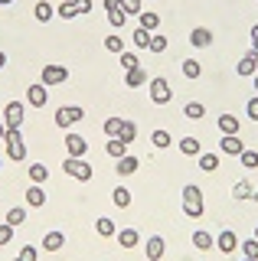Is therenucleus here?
Instances as JSON below:
<instances>
[{
	"instance_id": "c03bdc74",
	"label": "nucleus",
	"mask_w": 258,
	"mask_h": 261,
	"mask_svg": "<svg viewBox=\"0 0 258 261\" xmlns=\"http://www.w3.org/2000/svg\"><path fill=\"white\" fill-rule=\"evenodd\" d=\"M183 212H187L190 219H199L206 212V206H203V202H183Z\"/></svg>"
},
{
	"instance_id": "aec40b11",
	"label": "nucleus",
	"mask_w": 258,
	"mask_h": 261,
	"mask_svg": "<svg viewBox=\"0 0 258 261\" xmlns=\"http://www.w3.org/2000/svg\"><path fill=\"white\" fill-rule=\"evenodd\" d=\"M147 72H144V69H131V72H124V85L127 88H141V85H147Z\"/></svg>"
},
{
	"instance_id": "13d9d810",
	"label": "nucleus",
	"mask_w": 258,
	"mask_h": 261,
	"mask_svg": "<svg viewBox=\"0 0 258 261\" xmlns=\"http://www.w3.org/2000/svg\"><path fill=\"white\" fill-rule=\"evenodd\" d=\"M252 199H255V202H258V190H255V196H252Z\"/></svg>"
},
{
	"instance_id": "8fccbe9b",
	"label": "nucleus",
	"mask_w": 258,
	"mask_h": 261,
	"mask_svg": "<svg viewBox=\"0 0 258 261\" xmlns=\"http://www.w3.org/2000/svg\"><path fill=\"white\" fill-rule=\"evenodd\" d=\"M10 239H13V225H0V245H10Z\"/></svg>"
},
{
	"instance_id": "ea45409f",
	"label": "nucleus",
	"mask_w": 258,
	"mask_h": 261,
	"mask_svg": "<svg viewBox=\"0 0 258 261\" xmlns=\"http://www.w3.org/2000/svg\"><path fill=\"white\" fill-rule=\"evenodd\" d=\"M150 36H154L150 30L138 27V30H134V46H138V49H147V46H150Z\"/></svg>"
},
{
	"instance_id": "9b49d317",
	"label": "nucleus",
	"mask_w": 258,
	"mask_h": 261,
	"mask_svg": "<svg viewBox=\"0 0 258 261\" xmlns=\"http://www.w3.org/2000/svg\"><path fill=\"white\" fill-rule=\"evenodd\" d=\"M190 43H193V49L213 46V30H209V27H193L190 30Z\"/></svg>"
},
{
	"instance_id": "052dcab7",
	"label": "nucleus",
	"mask_w": 258,
	"mask_h": 261,
	"mask_svg": "<svg viewBox=\"0 0 258 261\" xmlns=\"http://www.w3.org/2000/svg\"><path fill=\"white\" fill-rule=\"evenodd\" d=\"M242 261H255V258H242Z\"/></svg>"
},
{
	"instance_id": "f704fd0d",
	"label": "nucleus",
	"mask_w": 258,
	"mask_h": 261,
	"mask_svg": "<svg viewBox=\"0 0 258 261\" xmlns=\"http://www.w3.org/2000/svg\"><path fill=\"white\" fill-rule=\"evenodd\" d=\"M134 137H138V124H134V121H124V124H121V141L131 147Z\"/></svg>"
},
{
	"instance_id": "58836bf2",
	"label": "nucleus",
	"mask_w": 258,
	"mask_h": 261,
	"mask_svg": "<svg viewBox=\"0 0 258 261\" xmlns=\"http://www.w3.org/2000/svg\"><path fill=\"white\" fill-rule=\"evenodd\" d=\"M23 222H27V209H23V206H17V209L7 212V225L17 228V225H23Z\"/></svg>"
},
{
	"instance_id": "f3484780",
	"label": "nucleus",
	"mask_w": 258,
	"mask_h": 261,
	"mask_svg": "<svg viewBox=\"0 0 258 261\" xmlns=\"http://www.w3.org/2000/svg\"><path fill=\"white\" fill-rule=\"evenodd\" d=\"M138 167H141V160L131 157V153H124V157L118 160V176H134V173H138Z\"/></svg>"
},
{
	"instance_id": "4468645a",
	"label": "nucleus",
	"mask_w": 258,
	"mask_h": 261,
	"mask_svg": "<svg viewBox=\"0 0 258 261\" xmlns=\"http://www.w3.org/2000/svg\"><path fill=\"white\" fill-rule=\"evenodd\" d=\"M118 245H121V248H127V251L138 248V245H141V232H138V228H131V225L121 228V232H118Z\"/></svg>"
},
{
	"instance_id": "393cba45",
	"label": "nucleus",
	"mask_w": 258,
	"mask_h": 261,
	"mask_svg": "<svg viewBox=\"0 0 258 261\" xmlns=\"http://www.w3.org/2000/svg\"><path fill=\"white\" fill-rule=\"evenodd\" d=\"M95 232H98V235H101V239H111V235H118V225H115V222H111V219H108V216H101V219H98V222H95Z\"/></svg>"
},
{
	"instance_id": "f8f14e48",
	"label": "nucleus",
	"mask_w": 258,
	"mask_h": 261,
	"mask_svg": "<svg viewBox=\"0 0 258 261\" xmlns=\"http://www.w3.org/2000/svg\"><path fill=\"white\" fill-rule=\"evenodd\" d=\"M219 150H222V153H229V157H239V153L245 150V144H242V137H239V134H222Z\"/></svg>"
},
{
	"instance_id": "dca6fc26",
	"label": "nucleus",
	"mask_w": 258,
	"mask_h": 261,
	"mask_svg": "<svg viewBox=\"0 0 258 261\" xmlns=\"http://www.w3.org/2000/svg\"><path fill=\"white\" fill-rule=\"evenodd\" d=\"M62 245H66V235L56 232V228L43 235V251H62Z\"/></svg>"
},
{
	"instance_id": "49530a36",
	"label": "nucleus",
	"mask_w": 258,
	"mask_h": 261,
	"mask_svg": "<svg viewBox=\"0 0 258 261\" xmlns=\"http://www.w3.org/2000/svg\"><path fill=\"white\" fill-rule=\"evenodd\" d=\"M150 53H164V49H167V36H160V33H154V36H150Z\"/></svg>"
},
{
	"instance_id": "f03ea898",
	"label": "nucleus",
	"mask_w": 258,
	"mask_h": 261,
	"mask_svg": "<svg viewBox=\"0 0 258 261\" xmlns=\"http://www.w3.org/2000/svg\"><path fill=\"white\" fill-rule=\"evenodd\" d=\"M4 144H7V157H10V160H17V163L27 160V137H23L20 127H7Z\"/></svg>"
},
{
	"instance_id": "37998d69",
	"label": "nucleus",
	"mask_w": 258,
	"mask_h": 261,
	"mask_svg": "<svg viewBox=\"0 0 258 261\" xmlns=\"http://www.w3.org/2000/svg\"><path fill=\"white\" fill-rule=\"evenodd\" d=\"M121 124H124L121 118H108V121H105V134H108V137H121Z\"/></svg>"
},
{
	"instance_id": "2eb2a0df",
	"label": "nucleus",
	"mask_w": 258,
	"mask_h": 261,
	"mask_svg": "<svg viewBox=\"0 0 258 261\" xmlns=\"http://www.w3.org/2000/svg\"><path fill=\"white\" fill-rule=\"evenodd\" d=\"M43 202H46V190H43L39 183H30V186H27V206H30V209H39Z\"/></svg>"
},
{
	"instance_id": "1a4fd4ad",
	"label": "nucleus",
	"mask_w": 258,
	"mask_h": 261,
	"mask_svg": "<svg viewBox=\"0 0 258 261\" xmlns=\"http://www.w3.org/2000/svg\"><path fill=\"white\" fill-rule=\"evenodd\" d=\"M144 255H147V261H160L167 255V239L164 235H150L147 245H144Z\"/></svg>"
},
{
	"instance_id": "412c9836",
	"label": "nucleus",
	"mask_w": 258,
	"mask_h": 261,
	"mask_svg": "<svg viewBox=\"0 0 258 261\" xmlns=\"http://www.w3.org/2000/svg\"><path fill=\"white\" fill-rule=\"evenodd\" d=\"M252 196H255L252 179H239V183L232 186V199H252Z\"/></svg>"
},
{
	"instance_id": "c9c22d12",
	"label": "nucleus",
	"mask_w": 258,
	"mask_h": 261,
	"mask_svg": "<svg viewBox=\"0 0 258 261\" xmlns=\"http://www.w3.org/2000/svg\"><path fill=\"white\" fill-rule=\"evenodd\" d=\"M105 49H108V53H124V39L118 36V33H111V36H105Z\"/></svg>"
},
{
	"instance_id": "4be33fe9",
	"label": "nucleus",
	"mask_w": 258,
	"mask_h": 261,
	"mask_svg": "<svg viewBox=\"0 0 258 261\" xmlns=\"http://www.w3.org/2000/svg\"><path fill=\"white\" fill-rule=\"evenodd\" d=\"M180 153H183V157H199L203 147H199L196 137H183V141H180Z\"/></svg>"
},
{
	"instance_id": "680f3d73",
	"label": "nucleus",
	"mask_w": 258,
	"mask_h": 261,
	"mask_svg": "<svg viewBox=\"0 0 258 261\" xmlns=\"http://www.w3.org/2000/svg\"><path fill=\"white\" fill-rule=\"evenodd\" d=\"M255 239H258V225H255Z\"/></svg>"
},
{
	"instance_id": "a211bd4d",
	"label": "nucleus",
	"mask_w": 258,
	"mask_h": 261,
	"mask_svg": "<svg viewBox=\"0 0 258 261\" xmlns=\"http://www.w3.org/2000/svg\"><path fill=\"white\" fill-rule=\"evenodd\" d=\"M193 248H199V251H209V248H216V239L206 232V228H196V232H193Z\"/></svg>"
},
{
	"instance_id": "39448f33",
	"label": "nucleus",
	"mask_w": 258,
	"mask_h": 261,
	"mask_svg": "<svg viewBox=\"0 0 258 261\" xmlns=\"http://www.w3.org/2000/svg\"><path fill=\"white\" fill-rule=\"evenodd\" d=\"M23 118H27V105L23 101H7L4 105V124L7 127H23Z\"/></svg>"
},
{
	"instance_id": "6e6d98bb",
	"label": "nucleus",
	"mask_w": 258,
	"mask_h": 261,
	"mask_svg": "<svg viewBox=\"0 0 258 261\" xmlns=\"http://www.w3.org/2000/svg\"><path fill=\"white\" fill-rule=\"evenodd\" d=\"M4 65H7V53H0V69H4Z\"/></svg>"
},
{
	"instance_id": "a19ab883",
	"label": "nucleus",
	"mask_w": 258,
	"mask_h": 261,
	"mask_svg": "<svg viewBox=\"0 0 258 261\" xmlns=\"http://www.w3.org/2000/svg\"><path fill=\"white\" fill-rule=\"evenodd\" d=\"M239 160H242V167H245V170H255L258 167V150H248V147H245V150L239 153Z\"/></svg>"
},
{
	"instance_id": "603ef678",
	"label": "nucleus",
	"mask_w": 258,
	"mask_h": 261,
	"mask_svg": "<svg viewBox=\"0 0 258 261\" xmlns=\"http://www.w3.org/2000/svg\"><path fill=\"white\" fill-rule=\"evenodd\" d=\"M121 7V0H105V10H118Z\"/></svg>"
},
{
	"instance_id": "f257e3e1",
	"label": "nucleus",
	"mask_w": 258,
	"mask_h": 261,
	"mask_svg": "<svg viewBox=\"0 0 258 261\" xmlns=\"http://www.w3.org/2000/svg\"><path fill=\"white\" fill-rule=\"evenodd\" d=\"M62 170H66L72 179H79V183H92V176H95L92 163H88L85 157H66L62 160Z\"/></svg>"
},
{
	"instance_id": "7ed1b4c3",
	"label": "nucleus",
	"mask_w": 258,
	"mask_h": 261,
	"mask_svg": "<svg viewBox=\"0 0 258 261\" xmlns=\"http://www.w3.org/2000/svg\"><path fill=\"white\" fill-rule=\"evenodd\" d=\"M85 118V108L82 105H62V108H56V127H72V124H79V121Z\"/></svg>"
},
{
	"instance_id": "4d7b16f0",
	"label": "nucleus",
	"mask_w": 258,
	"mask_h": 261,
	"mask_svg": "<svg viewBox=\"0 0 258 261\" xmlns=\"http://www.w3.org/2000/svg\"><path fill=\"white\" fill-rule=\"evenodd\" d=\"M252 82H255V95H258V72H255V75H252Z\"/></svg>"
},
{
	"instance_id": "79ce46f5",
	"label": "nucleus",
	"mask_w": 258,
	"mask_h": 261,
	"mask_svg": "<svg viewBox=\"0 0 258 261\" xmlns=\"http://www.w3.org/2000/svg\"><path fill=\"white\" fill-rule=\"evenodd\" d=\"M121 65H124V72H131V69H141V59H138V53H121Z\"/></svg>"
},
{
	"instance_id": "3c124183",
	"label": "nucleus",
	"mask_w": 258,
	"mask_h": 261,
	"mask_svg": "<svg viewBox=\"0 0 258 261\" xmlns=\"http://www.w3.org/2000/svg\"><path fill=\"white\" fill-rule=\"evenodd\" d=\"M75 7H79V16H85V13H92V0H75Z\"/></svg>"
},
{
	"instance_id": "6ab92c4d",
	"label": "nucleus",
	"mask_w": 258,
	"mask_h": 261,
	"mask_svg": "<svg viewBox=\"0 0 258 261\" xmlns=\"http://www.w3.org/2000/svg\"><path fill=\"white\" fill-rule=\"evenodd\" d=\"M216 124H219V130H222V134H239V130H242L239 118H236V114H229V111H225V114H219V121H216Z\"/></svg>"
},
{
	"instance_id": "473e14b6",
	"label": "nucleus",
	"mask_w": 258,
	"mask_h": 261,
	"mask_svg": "<svg viewBox=\"0 0 258 261\" xmlns=\"http://www.w3.org/2000/svg\"><path fill=\"white\" fill-rule=\"evenodd\" d=\"M150 144H154L157 150H167V147L173 144L170 141V130H154V134H150Z\"/></svg>"
},
{
	"instance_id": "bf43d9fd",
	"label": "nucleus",
	"mask_w": 258,
	"mask_h": 261,
	"mask_svg": "<svg viewBox=\"0 0 258 261\" xmlns=\"http://www.w3.org/2000/svg\"><path fill=\"white\" fill-rule=\"evenodd\" d=\"M0 4H13V0H0Z\"/></svg>"
},
{
	"instance_id": "e433bc0d",
	"label": "nucleus",
	"mask_w": 258,
	"mask_h": 261,
	"mask_svg": "<svg viewBox=\"0 0 258 261\" xmlns=\"http://www.w3.org/2000/svg\"><path fill=\"white\" fill-rule=\"evenodd\" d=\"M121 10L127 16H141L144 13V0H121Z\"/></svg>"
},
{
	"instance_id": "5fc2aeb1",
	"label": "nucleus",
	"mask_w": 258,
	"mask_h": 261,
	"mask_svg": "<svg viewBox=\"0 0 258 261\" xmlns=\"http://www.w3.org/2000/svg\"><path fill=\"white\" fill-rule=\"evenodd\" d=\"M4 137H7V124H4V121H0V141H4Z\"/></svg>"
},
{
	"instance_id": "ddd939ff",
	"label": "nucleus",
	"mask_w": 258,
	"mask_h": 261,
	"mask_svg": "<svg viewBox=\"0 0 258 261\" xmlns=\"http://www.w3.org/2000/svg\"><path fill=\"white\" fill-rule=\"evenodd\" d=\"M66 150H69V157H85L88 153V144H85V137H79V134H66Z\"/></svg>"
},
{
	"instance_id": "2f4dec72",
	"label": "nucleus",
	"mask_w": 258,
	"mask_h": 261,
	"mask_svg": "<svg viewBox=\"0 0 258 261\" xmlns=\"http://www.w3.org/2000/svg\"><path fill=\"white\" fill-rule=\"evenodd\" d=\"M49 179V170L43 163H30V183H46Z\"/></svg>"
},
{
	"instance_id": "c85d7f7f",
	"label": "nucleus",
	"mask_w": 258,
	"mask_h": 261,
	"mask_svg": "<svg viewBox=\"0 0 258 261\" xmlns=\"http://www.w3.org/2000/svg\"><path fill=\"white\" fill-rule=\"evenodd\" d=\"M183 114H187L190 121H199V118H206V105H199V101H190V105H183Z\"/></svg>"
},
{
	"instance_id": "b1692460",
	"label": "nucleus",
	"mask_w": 258,
	"mask_h": 261,
	"mask_svg": "<svg viewBox=\"0 0 258 261\" xmlns=\"http://www.w3.org/2000/svg\"><path fill=\"white\" fill-rule=\"evenodd\" d=\"M33 16H36L39 23H49V20H53V4H49V0H36Z\"/></svg>"
},
{
	"instance_id": "72a5a7b5",
	"label": "nucleus",
	"mask_w": 258,
	"mask_h": 261,
	"mask_svg": "<svg viewBox=\"0 0 258 261\" xmlns=\"http://www.w3.org/2000/svg\"><path fill=\"white\" fill-rule=\"evenodd\" d=\"M56 13H59L62 20H72V16H79V7H75V0H62V4L56 7Z\"/></svg>"
},
{
	"instance_id": "e2e57ef3",
	"label": "nucleus",
	"mask_w": 258,
	"mask_h": 261,
	"mask_svg": "<svg viewBox=\"0 0 258 261\" xmlns=\"http://www.w3.org/2000/svg\"><path fill=\"white\" fill-rule=\"evenodd\" d=\"M13 261H20V258H13Z\"/></svg>"
},
{
	"instance_id": "0eeeda50",
	"label": "nucleus",
	"mask_w": 258,
	"mask_h": 261,
	"mask_svg": "<svg viewBox=\"0 0 258 261\" xmlns=\"http://www.w3.org/2000/svg\"><path fill=\"white\" fill-rule=\"evenodd\" d=\"M27 105H30V108H43V105H49V88H46L43 82L27 85Z\"/></svg>"
},
{
	"instance_id": "864d4df0",
	"label": "nucleus",
	"mask_w": 258,
	"mask_h": 261,
	"mask_svg": "<svg viewBox=\"0 0 258 261\" xmlns=\"http://www.w3.org/2000/svg\"><path fill=\"white\" fill-rule=\"evenodd\" d=\"M252 49H258V23L252 27Z\"/></svg>"
},
{
	"instance_id": "7c9ffc66",
	"label": "nucleus",
	"mask_w": 258,
	"mask_h": 261,
	"mask_svg": "<svg viewBox=\"0 0 258 261\" xmlns=\"http://www.w3.org/2000/svg\"><path fill=\"white\" fill-rule=\"evenodd\" d=\"M138 20H141V27H144V30H150V33H157V27H160V16H157L154 10H144Z\"/></svg>"
},
{
	"instance_id": "bb28decb",
	"label": "nucleus",
	"mask_w": 258,
	"mask_h": 261,
	"mask_svg": "<svg viewBox=\"0 0 258 261\" xmlns=\"http://www.w3.org/2000/svg\"><path fill=\"white\" fill-rule=\"evenodd\" d=\"M239 251H242V258H255V261H258V239L252 235V239L239 242Z\"/></svg>"
},
{
	"instance_id": "20e7f679",
	"label": "nucleus",
	"mask_w": 258,
	"mask_h": 261,
	"mask_svg": "<svg viewBox=\"0 0 258 261\" xmlns=\"http://www.w3.org/2000/svg\"><path fill=\"white\" fill-rule=\"evenodd\" d=\"M147 92H150V101H154V105H167V101H170V82H167V79H150L147 82Z\"/></svg>"
},
{
	"instance_id": "de8ad7c7",
	"label": "nucleus",
	"mask_w": 258,
	"mask_h": 261,
	"mask_svg": "<svg viewBox=\"0 0 258 261\" xmlns=\"http://www.w3.org/2000/svg\"><path fill=\"white\" fill-rule=\"evenodd\" d=\"M36 255H39V248H36V245H23V248H20V261H36Z\"/></svg>"
},
{
	"instance_id": "4c0bfd02",
	"label": "nucleus",
	"mask_w": 258,
	"mask_h": 261,
	"mask_svg": "<svg viewBox=\"0 0 258 261\" xmlns=\"http://www.w3.org/2000/svg\"><path fill=\"white\" fill-rule=\"evenodd\" d=\"M183 75H187V79H199V75H203V65H199L196 59H183Z\"/></svg>"
},
{
	"instance_id": "9d476101",
	"label": "nucleus",
	"mask_w": 258,
	"mask_h": 261,
	"mask_svg": "<svg viewBox=\"0 0 258 261\" xmlns=\"http://www.w3.org/2000/svg\"><path fill=\"white\" fill-rule=\"evenodd\" d=\"M216 248H219L222 255H236L239 251V235L229 232V228H222V232L216 235Z\"/></svg>"
},
{
	"instance_id": "09e8293b",
	"label": "nucleus",
	"mask_w": 258,
	"mask_h": 261,
	"mask_svg": "<svg viewBox=\"0 0 258 261\" xmlns=\"http://www.w3.org/2000/svg\"><path fill=\"white\" fill-rule=\"evenodd\" d=\"M245 114H248L252 121H258V95H255V98H248V105H245Z\"/></svg>"
},
{
	"instance_id": "c756f323",
	"label": "nucleus",
	"mask_w": 258,
	"mask_h": 261,
	"mask_svg": "<svg viewBox=\"0 0 258 261\" xmlns=\"http://www.w3.org/2000/svg\"><path fill=\"white\" fill-rule=\"evenodd\" d=\"M124 153H127V144L124 141H121V137H108V157H124Z\"/></svg>"
},
{
	"instance_id": "6e6552de",
	"label": "nucleus",
	"mask_w": 258,
	"mask_h": 261,
	"mask_svg": "<svg viewBox=\"0 0 258 261\" xmlns=\"http://www.w3.org/2000/svg\"><path fill=\"white\" fill-rule=\"evenodd\" d=\"M236 72L242 79H252L255 72H258V49H248L245 56H242V59L236 62Z\"/></svg>"
},
{
	"instance_id": "423d86ee",
	"label": "nucleus",
	"mask_w": 258,
	"mask_h": 261,
	"mask_svg": "<svg viewBox=\"0 0 258 261\" xmlns=\"http://www.w3.org/2000/svg\"><path fill=\"white\" fill-rule=\"evenodd\" d=\"M66 79H69V69H66V65H46V69L39 72V82H43L46 88H53V85H62Z\"/></svg>"
},
{
	"instance_id": "cd10ccee",
	"label": "nucleus",
	"mask_w": 258,
	"mask_h": 261,
	"mask_svg": "<svg viewBox=\"0 0 258 261\" xmlns=\"http://www.w3.org/2000/svg\"><path fill=\"white\" fill-rule=\"evenodd\" d=\"M183 202H203V190L196 183H183Z\"/></svg>"
},
{
	"instance_id": "a878e982",
	"label": "nucleus",
	"mask_w": 258,
	"mask_h": 261,
	"mask_svg": "<svg viewBox=\"0 0 258 261\" xmlns=\"http://www.w3.org/2000/svg\"><path fill=\"white\" fill-rule=\"evenodd\" d=\"M199 170L203 173H216L219 170V157L216 153H199Z\"/></svg>"
},
{
	"instance_id": "5701e85b",
	"label": "nucleus",
	"mask_w": 258,
	"mask_h": 261,
	"mask_svg": "<svg viewBox=\"0 0 258 261\" xmlns=\"http://www.w3.org/2000/svg\"><path fill=\"white\" fill-rule=\"evenodd\" d=\"M111 202H115L118 209H127V206H131V190H127V186H115V193H111Z\"/></svg>"
},
{
	"instance_id": "a18cd8bd",
	"label": "nucleus",
	"mask_w": 258,
	"mask_h": 261,
	"mask_svg": "<svg viewBox=\"0 0 258 261\" xmlns=\"http://www.w3.org/2000/svg\"><path fill=\"white\" fill-rule=\"evenodd\" d=\"M108 20H111V27H124V23H127V13L118 7V10H108Z\"/></svg>"
}]
</instances>
